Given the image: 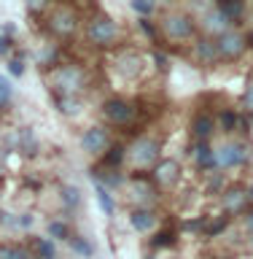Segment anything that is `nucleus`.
Listing matches in <instances>:
<instances>
[{
	"label": "nucleus",
	"instance_id": "nucleus-1",
	"mask_svg": "<svg viewBox=\"0 0 253 259\" xmlns=\"http://www.w3.org/2000/svg\"><path fill=\"white\" fill-rule=\"evenodd\" d=\"M52 84H54V95H84L86 70L81 65H54Z\"/></svg>",
	"mask_w": 253,
	"mask_h": 259
},
{
	"label": "nucleus",
	"instance_id": "nucleus-2",
	"mask_svg": "<svg viewBox=\"0 0 253 259\" xmlns=\"http://www.w3.org/2000/svg\"><path fill=\"white\" fill-rule=\"evenodd\" d=\"M86 38H89V44L97 46V49L113 46L119 38V24L113 22L108 14H97L94 19L86 24Z\"/></svg>",
	"mask_w": 253,
	"mask_h": 259
},
{
	"label": "nucleus",
	"instance_id": "nucleus-3",
	"mask_svg": "<svg viewBox=\"0 0 253 259\" xmlns=\"http://www.w3.org/2000/svg\"><path fill=\"white\" fill-rule=\"evenodd\" d=\"M216 157H218V170L245 167L253 157V149H250L248 141H229V143H224L221 149H216Z\"/></svg>",
	"mask_w": 253,
	"mask_h": 259
},
{
	"label": "nucleus",
	"instance_id": "nucleus-4",
	"mask_svg": "<svg viewBox=\"0 0 253 259\" xmlns=\"http://www.w3.org/2000/svg\"><path fill=\"white\" fill-rule=\"evenodd\" d=\"M162 32H165L167 40H175V44H183V40H191L197 35V24L189 14H167L165 19H162Z\"/></svg>",
	"mask_w": 253,
	"mask_h": 259
},
{
	"label": "nucleus",
	"instance_id": "nucleus-5",
	"mask_svg": "<svg viewBox=\"0 0 253 259\" xmlns=\"http://www.w3.org/2000/svg\"><path fill=\"white\" fill-rule=\"evenodd\" d=\"M159 157H162V143L157 141V138L143 135V138H137V141L129 146V159H132V165L140 167V170L154 167L159 162Z\"/></svg>",
	"mask_w": 253,
	"mask_h": 259
},
{
	"label": "nucleus",
	"instance_id": "nucleus-6",
	"mask_svg": "<svg viewBox=\"0 0 253 259\" xmlns=\"http://www.w3.org/2000/svg\"><path fill=\"white\" fill-rule=\"evenodd\" d=\"M216 46H218V54H221V60L226 62H234V60H240L242 54H245V49L250 46L248 44V38L242 35V32L237 30H224L221 35H216Z\"/></svg>",
	"mask_w": 253,
	"mask_h": 259
},
{
	"label": "nucleus",
	"instance_id": "nucleus-7",
	"mask_svg": "<svg viewBox=\"0 0 253 259\" xmlns=\"http://www.w3.org/2000/svg\"><path fill=\"white\" fill-rule=\"evenodd\" d=\"M103 116L105 121H111V124H116V127H127V124H132L135 116H137V108L129 100H121V97H108V100L103 103Z\"/></svg>",
	"mask_w": 253,
	"mask_h": 259
},
{
	"label": "nucleus",
	"instance_id": "nucleus-8",
	"mask_svg": "<svg viewBox=\"0 0 253 259\" xmlns=\"http://www.w3.org/2000/svg\"><path fill=\"white\" fill-rule=\"evenodd\" d=\"M111 146V135L103 124H92L81 135V149H84L89 157H103V151Z\"/></svg>",
	"mask_w": 253,
	"mask_h": 259
},
{
	"label": "nucleus",
	"instance_id": "nucleus-9",
	"mask_svg": "<svg viewBox=\"0 0 253 259\" xmlns=\"http://www.w3.org/2000/svg\"><path fill=\"white\" fill-rule=\"evenodd\" d=\"M189 157L194 159V165H197L202 173L218 170V157H216V149L210 141H194L191 149H189Z\"/></svg>",
	"mask_w": 253,
	"mask_h": 259
},
{
	"label": "nucleus",
	"instance_id": "nucleus-10",
	"mask_svg": "<svg viewBox=\"0 0 253 259\" xmlns=\"http://www.w3.org/2000/svg\"><path fill=\"white\" fill-rule=\"evenodd\" d=\"M151 181L157 186H175L181 181V165H178V159H159L154 165Z\"/></svg>",
	"mask_w": 253,
	"mask_h": 259
},
{
	"label": "nucleus",
	"instance_id": "nucleus-11",
	"mask_svg": "<svg viewBox=\"0 0 253 259\" xmlns=\"http://www.w3.org/2000/svg\"><path fill=\"white\" fill-rule=\"evenodd\" d=\"M48 27H52L54 35L70 38V35H76V30H78V16L73 14L70 8H60V11L52 14V22H48Z\"/></svg>",
	"mask_w": 253,
	"mask_h": 259
},
{
	"label": "nucleus",
	"instance_id": "nucleus-12",
	"mask_svg": "<svg viewBox=\"0 0 253 259\" xmlns=\"http://www.w3.org/2000/svg\"><path fill=\"white\" fill-rule=\"evenodd\" d=\"M191 54H194V60H197L199 65H205V68H210V65H216L218 60H221L213 35H205V38H197V40H194Z\"/></svg>",
	"mask_w": 253,
	"mask_h": 259
},
{
	"label": "nucleus",
	"instance_id": "nucleus-13",
	"mask_svg": "<svg viewBox=\"0 0 253 259\" xmlns=\"http://www.w3.org/2000/svg\"><path fill=\"white\" fill-rule=\"evenodd\" d=\"M221 197V208H224V213H240V210H245L248 208V194L242 186H229L226 184V189L218 194Z\"/></svg>",
	"mask_w": 253,
	"mask_h": 259
},
{
	"label": "nucleus",
	"instance_id": "nucleus-14",
	"mask_svg": "<svg viewBox=\"0 0 253 259\" xmlns=\"http://www.w3.org/2000/svg\"><path fill=\"white\" fill-rule=\"evenodd\" d=\"M129 224H132V230L135 232H154V227H157V213H154V208L148 205H137L129 210Z\"/></svg>",
	"mask_w": 253,
	"mask_h": 259
},
{
	"label": "nucleus",
	"instance_id": "nucleus-15",
	"mask_svg": "<svg viewBox=\"0 0 253 259\" xmlns=\"http://www.w3.org/2000/svg\"><path fill=\"white\" fill-rule=\"evenodd\" d=\"M202 27H205L208 35H213V38H216V35H221L224 30H229V27H232V19H229V16H226L218 6H213L208 14H202Z\"/></svg>",
	"mask_w": 253,
	"mask_h": 259
},
{
	"label": "nucleus",
	"instance_id": "nucleus-16",
	"mask_svg": "<svg viewBox=\"0 0 253 259\" xmlns=\"http://www.w3.org/2000/svg\"><path fill=\"white\" fill-rule=\"evenodd\" d=\"M218 127V121L210 116V113H197V116L191 119V138L194 141H210Z\"/></svg>",
	"mask_w": 253,
	"mask_h": 259
},
{
	"label": "nucleus",
	"instance_id": "nucleus-17",
	"mask_svg": "<svg viewBox=\"0 0 253 259\" xmlns=\"http://www.w3.org/2000/svg\"><path fill=\"white\" fill-rule=\"evenodd\" d=\"M14 143H16V151L19 154H24V157H35L38 154V138H35V133H32L30 127H19L16 130V135H14Z\"/></svg>",
	"mask_w": 253,
	"mask_h": 259
},
{
	"label": "nucleus",
	"instance_id": "nucleus-18",
	"mask_svg": "<svg viewBox=\"0 0 253 259\" xmlns=\"http://www.w3.org/2000/svg\"><path fill=\"white\" fill-rule=\"evenodd\" d=\"M132 194H135V200L140 202V205L151 208L154 202H157V189H154V184L145 176H135L132 178Z\"/></svg>",
	"mask_w": 253,
	"mask_h": 259
},
{
	"label": "nucleus",
	"instance_id": "nucleus-19",
	"mask_svg": "<svg viewBox=\"0 0 253 259\" xmlns=\"http://www.w3.org/2000/svg\"><path fill=\"white\" fill-rule=\"evenodd\" d=\"M81 202H84V192H81L76 184H62L60 186V205L65 210H78Z\"/></svg>",
	"mask_w": 253,
	"mask_h": 259
},
{
	"label": "nucleus",
	"instance_id": "nucleus-20",
	"mask_svg": "<svg viewBox=\"0 0 253 259\" xmlns=\"http://www.w3.org/2000/svg\"><path fill=\"white\" fill-rule=\"evenodd\" d=\"M119 70L124 73L127 78H135V76H140V70H143V60L135 52H127V54L119 57Z\"/></svg>",
	"mask_w": 253,
	"mask_h": 259
},
{
	"label": "nucleus",
	"instance_id": "nucleus-21",
	"mask_svg": "<svg viewBox=\"0 0 253 259\" xmlns=\"http://www.w3.org/2000/svg\"><path fill=\"white\" fill-rule=\"evenodd\" d=\"M68 246H70V251L73 254H78L81 259H94V243L89 240V238H84V235H70V240H68Z\"/></svg>",
	"mask_w": 253,
	"mask_h": 259
},
{
	"label": "nucleus",
	"instance_id": "nucleus-22",
	"mask_svg": "<svg viewBox=\"0 0 253 259\" xmlns=\"http://www.w3.org/2000/svg\"><path fill=\"white\" fill-rule=\"evenodd\" d=\"M94 192H97V202H100V208L105 210V216H113V213H116V200H113L111 189L100 181V178H94Z\"/></svg>",
	"mask_w": 253,
	"mask_h": 259
},
{
	"label": "nucleus",
	"instance_id": "nucleus-23",
	"mask_svg": "<svg viewBox=\"0 0 253 259\" xmlns=\"http://www.w3.org/2000/svg\"><path fill=\"white\" fill-rule=\"evenodd\" d=\"M54 105L65 116H76L81 108V95H54Z\"/></svg>",
	"mask_w": 253,
	"mask_h": 259
},
{
	"label": "nucleus",
	"instance_id": "nucleus-24",
	"mask_svg": "<svg viewBox=\"0 0 253 259\" xmlns=\"http://www.w3.org/2000/svg\"><path fill=\"white\" fill-rule=\"evenodd\" d=\"M32 254L35 259H57V246H54V238H32Z\"/></svg>",
	"mask_w": 253,
	"mask_h": 259
},
{
	"label": "nucleus",
	"instance_id": "nucleus-25",
	"mask_svg": "<svg viewBox=\"0 0 253 259\" xmlns=\"http://www.w3.org/2000/svg\"><path fill=\"white\" fill-rule=\"evenodd\" d=\"M124 159H127V149H124L121 143H111L108 149L103 151V165H105V167H116V170H119V165H121Z\"/></svg>",
	"mask_w": 253,
	"mask_h": 259
},
{
	"label": "nucleus",
	"instance_id": "nucleus-26",
	"mask_svg": "<svg viewBox=\"0 0 253 259\" xmlns=\"http://www.w3.org/2000/svg\"><path fill=\"white\" fill-rule=\"evenodd\" d=\"M216 6L221 8L226 16H229L232 24H234V22H240L242 16H245V0H218Z\"/></svg>",
	"mask_w": 253,
	"mask_h": 259
},
{
	"label": "nucleus",
	"instance_id": "nucleus-27",
	"mask_svg": "<svg viewBox=\"0 0 253 259\" xmlns=\"http://www.w3.org/2000/svg\"><path fill=\"white\" fill-rule=\"evenodd\" d=\"M240 127V111H234V108H224L221 113H218V130L221 133H234V130Z\"/></svg>",
	"mask_w": 253,
	"mask_h": 259
},
{
	"label": "nucleus",
	"instance_id": "nucleus-28",
	"mask_svg": "<svg viewBox=\"0 0 253 259\" xmlns=\"http://www.w3.org/2000/svg\"><path fill=\"white\" fill-rule=\"evenodd\" d=\"M46 235H48V238H54V240L68 243L73 232H70V224H68V222H62V219H54V222H48V227H46Z\"/></svg>",
	"mask_w": 253,
	"mask_h": 259
},
{
	"label": "nucleus",
	"instance_id": "nucleus-29",
	"mask_svg": "<svg viewBox=\"0 0 253 259\" xmlns=\"http://www.w3.org/2000/svg\"><path fill=\"white\" fill-rule=\"evenodd\" d=\"M0 259H35L32 251L24 246H14V243H0Z\"/></svg>",
	"mask_w": 253,
	"mask_h": 259
},
{
	"label": "nucleus",
	"instance_id": "nucleus-30",
	"mask_svg": "<svg viewBox=\"0 0 253 259\" xmlns=\"http://www.w3.org/2000/svg\"><path fill=\"white\" fill-rule=\"evenodd\" d=\"M129 6H132V11L140 14V16H151L157 11V0H129Z\"/></svg>",
	"mask_w": 253,
	"mask_h": 259
},
{
	"label": "nucleus",
	"instance_id": "nucleus-31",
	"mask_svg": "<svg viewBox=\"0 0 253 259\" xmlns=\"http://www.w3.org/2000/svg\"><path fill=\"white\" fill-rule=\"evenodd\" d=\"M210 176V181H208V194H221L224 189H226V178H224V173H208Z\"/></svg>",
	"mask_w": 253,
	"mask_h": 259
},
{
	"label": "nucleus",
	"instance_id": "nucleus-32",
	"mask_svg": "<svg viewBox=\"0 0 253 259\" xmlns=\"http://www.w3.org/2000/svg\"><path fill=\"white\" fill-rule=\"evenodd\" d=\"M14 100V87L6 76H0V108H6L8 103Z\"/></svg>",
	"mask_w": 253,
	"mask_h": 259
},
{
	"label": "nucleus",
	"instance_id": "nucleus-33",
	"mask_svg": "<svg viewBox=\"0 0 253 259\" xmlns=\"http://www.w3.org/2000/svg\"><path fill=\"white\" fill-rule=\"evenodd\" d=\"M140 30H143V35L148 40H154V44L159 40V30H157V24H154L148 16H140Z\"/></svg>",
	"mask_w": 253,
	"mask_h": 259
},
{
	"label": "nucleus",
	"instance_id": "nucleus-34",
	"mask_svg": "<svg viewBox=\"0 0 253 259\" xmlns=\"http://www.w3.org/2000/svg\"><path fill=\"white\" fill-rule=\"evenodd\" d=\"M226 227H229V213H226V216H221L218 222H210V224L205 227V232H208V235H213V238H216V235H221V232L226 230Z\"/></svg>",
	"mask_w": 253,
	"mask_h": 259
},
{
	"label": "nucleus",
	"instance_id": "nucleus-35",
	"mask_svg": "<svg viewBox=\"0 0 253 259\" xmlns=\"http://www.w3.org/2000/svg\"><path fill=\"white\" fill-rule=\"evenodd\" d=\"M38 62L40 65H52V68H54V65H60V62H57V49L54 46H46L43 52L38 54Z\"/></svg>",
	"mask_w": 253,
	"mask_h": 259
},
{
	"label": "nucleus",
	"instance_id": "nucleus-36",
	"mask_svg": "<svg viewBox=\"0 0 253 259\" xmlns=\"http://www.w3.org/2000/svg\"><path fill=\"white\" fill-rule=\"evenodd\" d=\"M8 73H11L14 78L24 76V60H22V57H11V60H8Z\"/></svg>",
	"mask_w": 253,
	"mask_h": 259
},
{
	"label": "nucleus",
	"instance_id": "nucleus-37",
	"mask_svg": "<svg viewBox=\"0 0 253 259\" xmlns=\"http://www.w3.org/2000/svg\"><path fill=\"white\" fill-rule=\"evenodd\" d=\"M11 49H14V38H11V32L0 30V57H8V54H11Z\"/></svg>",
	"mask_w": 253,
	"mask_h": 259
},
{
	"label": "nucleus",
	"instance_id": "nucleus-38",
	"mask_svg": "<svg viewBox=\"0 0 253 259\" xmlns=\"http://www.w3.org/2000/svg\"><path fill=\"white\" fill-rule=\"evenodd\" d=\"M205 216H197V219H186V222H183V230L186 232H202V230H205Z\"/></svg>",
	"mask_w": 253,
	"mask_h": 259
},
{
	"label": "nucleus",
	"instance_id": "nucleus-39",
	"mask_svg": "<svg viewBox=\"0 0 253 259\" xmlns=\"http://www.w3.org/2000/svg\"><path fill=\"white\" fill-rule=\"evenodd\" d=\"M242 108H245V111H250V113H253V78L248 81L245 92H242Z\"/></svg>",
	"mask_w": 253,
	"mask_h": 259
},
{
	"label": "nucleus",
	"instance_id": "nucleus-40",
	"mask_svg": "<svg viewBox=\"0 0 253 259\" xmlns=\"http://www.w3.org/2000/svg\"><path fill=\"white\" fill-rule=\"evenodd\" d=\"M173 240H175L173 232H159L157 238L151 240V246H157V248H159V246H173Z\"/></svg>",
	"mask_w": 253,
	"mask_h": 259
},
{
	"label": "nucleus",
	"instance_id": "nucleus-41",
	"mask_svg": "<svg viewBox=\"0 0 253 259\" xmlns=\"http://www.w3.org/2000/svg\"><path fill=\"white\" fill-rule=\"evenodd\" d=\"M189 6L194 8V11H199V14H208L210 8H213V0H189Z\"/></svg>",
	"mask_w": 253,
	"mask_h": 259
},
{
	"label": "nucleus",
	"instance_id": "nucleus-42",
	"mask_svg": "<svg viewBox=\"0 0 253 259\" xmlns=\"http://www.w3.org/2000/svg\"><path fill=\"white\" fill-rule=\"evenodd\" d=\"M151 57H154V62H157V68H159V70H167V68H170L167 54H162V52H151Z\"/></svg>",
	"mask_w": 253,
	"mask_h": 259
},
{
	"label": "nucleus",
	"instance_id": "nucleus-43",
	"mask_svg": "<svg viewBox=\"0 0 253 259\" xmlns=\"http://www.w3.org/2000/svg\"><path fill=\"white\" fill-rule=\"evenodd\" d=\"M48 6V0H27V11L30 14H40Z\"/></svg>",
	"mask_w": 253,
	"mask_h": 259
},
{
	"label": "nucleus",
	"instance_id": "nucleus-44",
	"mask_svg": "<svg viewBox=\"0 0 253 259\" xmlns=\"http://www.w3.org/2000/svg\"><path fill=\"white\" fill-rule=\"evenodd\" d=\"M242 224H245V232H248V235H253V208L245 213V219H242Z\"/></svg>",
	"mask_w": 253,
	"mask_h": 259
},
{
	"label": "nucleus",
	"instance_id": "nucleus-45",
	"mask_svg": "<svg viewBox=\"0 0 253 259\" xmlns=\"http://www.w3.org/2000/svg\"><path fill=\"white\" fill-rule=\"evenodd\" d=\"M245 194H248V205H253V184L245 189Z\"/></svg>",
	"mask_w": 253,
	"mask_h": 259
},
{
	"label": "nucleus",
	"instance_id": "nucleus-46",
	"mask_svg": "<svg viewBox=\"0 0 253 259\" xmlns=\"http://www.w3.org/2000/svg\"><path fill=\"white\" fill-rule=\"evenodd\" d=\"M248 44H253V30H250V35H248Z\"/></svg>",
	"mask_w": 253,
	"mask_h": 259
}]
</instances>
